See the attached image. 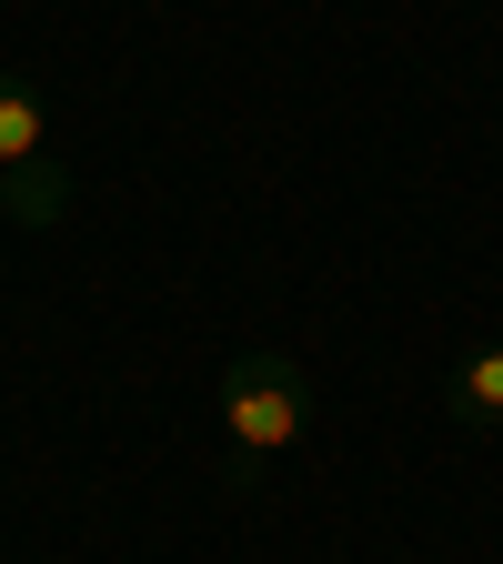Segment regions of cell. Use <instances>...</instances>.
<instances>
[{
    "label": "cell",
    "mask_w": 503,
    "mask_h": 564,
    "mask_svg": "<svg viewBox=\"0 0 503 564\" xmlns=\"http://www.w3.org/2000/svg\"><path fill=\"white\" fill-rule=\"evenodd\" d=\"M303 364L293 352H272V343H242L232 364H222V444H232V484H262L282 454L303 444Z\"/></svg>",
    "instance_id": "cell-1"
},
{
    "label": "cell",
    "mask_w": 503,
    "mask_h": 564,
    "mask_svg": "<svg viewBox=\"0 0 503 564\" xmlns=\"http://www.w3.org/2000/svg\"><path fill=\"white\" fill-rule=\"evenodd\" d=\"M453 423H463V434H503V343L463 352V373H453Z\"/></svg>",
    "instance_id": "cell-3"
},
{
    "label": "cell",
    "mask_w": 503,
    "mask_h": 564,
    "mask_svg": "<svg viewBox=\"0 0 503 564\" xmlns=\"http://www.w3.org/2000/svg\"><path fill=\"white\" fill-rule=\"evenodd\" d=\"M0 182H11L21 223H51L61 212V172H51V121L31 82H0Z\"/></svg>",
    "instance_id": "cell-2"
}]
</instances>
